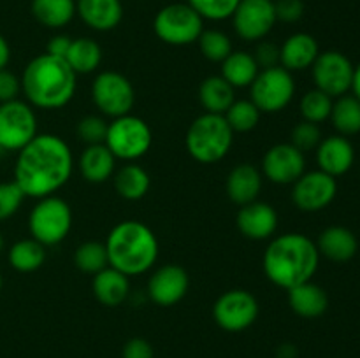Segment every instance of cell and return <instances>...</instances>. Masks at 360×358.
<instances>
[{
    "mask_svg": "<svg viewBox=\"0 0 360 358\" xmlns=\"http://www.w3.org/2000/svg\"><path fill=\"white\" fill-rule=\"evenodd\" d=\"M262 190V175L259 168L250 164H241L231 171L227 178L229 199L239 206L255 202Z\"/></svg>",
    "mask_w": 360,
    "mask_h": 358,
    "instance_id": "7402d4cb",
    "label": "cell"
},
{
    "mask_svg": "<svg viewBox=\"0 0 360 358\" xmlns=\"http://www.w3.org/2000/svg\"><path fill=\"white\" fill-rule=\"evenodd\" d=\"M116 192L127 200H139L148 193L151 186V179L143 167L136 164H129L118 171L115 178Z\"/></svg>",
    "mask_w": 360,
    "mask_h": 358,
    "instance_id": "4dcf8cb0",
    "label": "cell"
},
{
    "mask_svg": "<svg viewBox=\"0 0 360 358\" xmlns=\"http://www.w3.org/2000/svg\"><path fill=\"white\" fill-rule=\"evenodd\" d=\"M333 98L329 95H326L320 90H311L301 98V114L304 118V121L309 123H319L326 121L327 118H330V112H333Z\"/></svg>",
    "mask_w": 360,
    "mask_h": 358,
    "instance_id": "d590c367",
    "label": "cell"
},
{
    "mask_svg": "<svg viewBox=\"0 0 360 358\" xmlns=\"http://www.w3.org/2000/svg\"><path fill=\"white\" fill-rule=\"evenodd\" d=\"M44 246L35 239H23L11 246L9 263L18 272H34L44 263Z\"/></svg>",
    "mask_w": 360,
    "mask_h": 358,
    "instance_id": "1f68e13d",
    "label": "cell"
},
{
    "mask_svg": "<svg viewBox=\"0 0 360 358\" xmlns=\"http://www.w3.org/2000/svg\"><path fill=\"white\" fill-rule=\"evenodd\" d=\"M320 255L333 262L343 263L348 262L355 256L359 248L357 237L347 227H329L320 234L319 242H316Z\"/></svg>",
    "mask_w": 360,
    "mask_h": 358,
    "instance_id": "603a6c76",
    "label": "cell"
},
{
    "mask_svg": "<svg viewBox=\"0 0 360 358\" xmlns=\"http://www.w3.org/2000/svg\"><path fill=\"white\" fill-rule=\"evenodd\" d=\"M334 128L340 135H355L360 132V100L354 95L338 97L330 112Z\"/></svg>",
    "mask_w": 360,
    "mask_h": 358,
    "instance_id": "d6a6232c",
    "label": "cell"
},
{
    "mask_svg": "<svg viewBox=\"0 0 360 358\" xmlns=\"http://www.w3.org/2000/svg\"><path fill=\"white\" fill-rule=\"evenodd\" d=\"M241 0H186L202 20L221 21L232 18Z\"/></svg>",
    "mask_w": 360,
    "mask_h": 358,
    "instance_id": "74e56055",
    "label": "cell"
},
{
    "mask_svg": "<svg viewBox=\"0 0 360 358\" xmlns=\"http://www.w3.org/2000/svg\"><path fill=\"white\" fill-rule=\"evenodd\" d=\"M65 62L76 74H90L101 65L102 49L94 39L79 37L72 39L69 53L65 56Z\"/></svg>",
    "mask_w": 360,
    "mask_h": 358,
    "instance_id": "f546056e",
    "label": "cell"
},
{
    "mask_svg": "<svg viewBox=\"0 0 360 358\" xmlns=\"http://www.w3.org/2000/svg\"><path fill=\"white\" fill-rule=\"evenodd\" d=\"M25 193L16 183H0V221L9 220L20 209Z\"/></svg>",
    "mask_w": 360,
    "mask_h": 358,
    "instance_id": "60d3db41",
    "label": "cell"
},
{
    "mask_svg": "<svg viewBox=\"0 0 360 358\" xmlns=\"http://www.w3.org/2000/svg\"><path fill=\"white\" fill-rule=\"evenodd\" d=\"M74 263L79 270L86 274H97L102 269L109 265L108 251H105V244L95 241L83 242L77 246L76 253H74Z\"/></svg>",
    "mask_w": 360,
    "mask_h": 358,
    "instance_id": "836d02e7",
    "label": "cell"
},
{
    "mask_svg": "<svg viewBox=\"0 0 360 358\" xmlns=\"http://www.w3.org/2000/svg\"><path fill=\"white\" fill-rule=\"evenodd\" d=\"M355 160V151L345 135H330L322 139L316 147V164L320 171L338 178L347 174Z\"/></svg>",
    "mask_w": 360,
    "mask_h": 358,
    "instance_id": "d6986e66",
    "label": "cell"
},
{
    "mask_svg": "<svg viewBox=\"0 0 360 358\" xmlns=\"http://www.w3.org/2000/svg\"><path fill=\"white\" fill-rule=\"evenodd\" d=\"M319 55L320 49L316 39L304 32H299L290 35L280 48V63L288 72H297L311 67Z\"/></svg>",
    "mask_w": 360,
    "mask_h": 358,
    "instance_id": "44dd1931",
    "label": "cell"
},
{
    "mask_svg": "<svg viewBox=\"0 0 360 358\" xmlns=\"http://www.w3.org/2000/svg\"><path fill=\"white\" fill-rule=\"evenodd\" d=\"M70 44H72V39L69 35L58 34L49 39L48 44H46V53L51 56H58V58H65L70 49Z\"/></svg>",
    "mask_w": 360,
    "mask_h": 358,
    "instance_id": "bcb514c9",
    "label": "cell"
},
{
    "mask_svg": "<svg viewBox=\"0 0 360 358\" xmlns=\"http://www.w3.org/2000/svg\"><path fill=\"white\" fill-rule=\"evenodd\" d=\"M21 91V79L7 69L0 70V104L16 100Z\"/></svg>",
    "mask_w": 360,
    "mask_h": 358,
    "instance_id": "ee69618b",
    "label": "cell"
},
{
    "mask_svg": "<svg viewBox=\"0 0 360 358\" xmlns=\"http://www.w3.org/2000/svg\"><path fill=\"white\" fill-rule=\"evenodd\" d=\"M157 37L171 46H188L199 41L204 20L188 4H169L162 7L153 21Z\"/></svg>",
    "mask_w": 360,
    "mask_h": 358,
    "instance_id": "ba28073f",
    "label": "cell"
},
{
    "mask_svg": "<svg viewBox=\"0 0 360 358\" xmlns=\"http://www.w3.org/2000/svg\"><path fill=\"white\" fill-rule=\"evenodd\" d=\"M76 76L65 58L39 55L25 67L21 90L32 105L39 109H60L76 93Z\"/></svg>",
    "mask_w": 360,
    "mask_h": 358,
    "instance_id": "3957f363",
    "label": "cell"
},
{
    "mask_svg": "<svg viewBox=\"0 0 360 358\" xmlns=\"http://www.w3.org/2000/svg\"><path fill=\"white\" fill-rule=\"evenodd\" d=\"M252 102L260 112H280L292 102L295 81L283 67H271L257 74L252 83Z\"/></svg>",
    "mask_w": 360,
    "mask_h": 358,
    "instance_id": "9c48e42d",
    "label": "cell"
},
{
    "mask_svg": "<svg viewBox=\"0 0 360 358\" xmlns=\"http://www.w3.org/2000/svg\"><path fill=\"white\" fill-rule=\"evenodd\" d=\"M234 140V130L224 114H206L193 119L186 132V151L200 164H217L227 157Z\"/></svg>",
    "mask_w": 360,
    "mask_h": 358,
    "instance_id": "5b68a950",
    "label": "cell"
},
{
    "mask_svg": "<svg viewBox=\"0 0 360 358\" xmlns=\"http://www.w3.org/2000/svg\"><path fill=\"white\" fill-rule=\"evenodd\" d=\"M319 262V248L311 239L302 234H283L267 246L264 253V272L271 283L290 290L311 281Z\"/></svg>",
    "mask_w": 360,
    "mask_h": 358,
    "instance_id": "7a4b0ae2",
    "label": "cell"
},
{
    "mask_svg": "<svg viewBox=\"0 0 360 358\" xmlns=\"http://www.w3.org/2000/svg\"><path fill=\"white\" fill-rule=\"evenodd\" d=\"M276 21L273 0H241L232 14L236 34L246 42L264 41Z\"/></svg>",
    "mask_w": 360,
    "mask_h": 358,
    "instance_id": "5bb4252c",
    "label": "cell"
},
{
    "mask_svg": "<svg viewBox=\"0 0 360 358\" xmlns=\"http://www.w3.org/2000/svg\"><path fill=\"white\" fill-rule=\"evenodd\" d=\"M72 227V213L69 204L60 197L39 199L28 216L32 239L42 246H56L67 237Z\"/></svg>",
    "mask_w": 360,
    "mask_h": 358,
    "instance_id": "8992f818",
    "label": "cell"
},
{
    "mask_svg": "<svg viewBox=\"0 0 360 358\" xmlns=\"http://www.w3.org/2000/svg\"><path fill=\"white\" fill-rule=\"evenodd\" d=\"M259 316L257 298L246 290H229L213 305V318L227 332H241L252 326Z\"/></svg>",
    "mask_w": 360,
    "mask_h": 358,
    "instance_id": "4fadbf2b",
    "label": "cell"
},
{
    "mask_svg": "<svg viewBox=\"0 0 360 358\" xmlns=\"http://www.w3.org/2000/svg\"><path fill=\"white\" fill-rule=\"evenodd\" d=\"M9 60H11V48L9 44H7L6 39H4V35H0V70L6 69Z\"/></svg>",
    "mask_w": 360,
    "mask_h": 358,
    "instance_id": "7dc6e473",
    "label": "cell"
},
{
    "mask_svg": "<svg viewBox=\"0 0 360 358\" xmlns=\"http://www.w3.org/2000/svg\"><path fill=\"white\" fill-rule=\"evenodd\" d=\"M288 304L302 318H319L329 307V297L322 286L306 281L288 290Z\"/></svg>",
    "mask_w": 360,
    "mask_h": 358,
    "instance_id": "cb8c5ba5",
    "label": "cell"
},
{
    "mask_svg": "<svg viewBox=\"0 0 360 358\" xmlns=\"http://www.w3.org/2000/svg\"><path fill=\"white\" fill-rule=\"evenodd\" d=\"M260 114L255 104L252 100H236L225 112V119L231 125L234 132H250L255 128L260 121Z\"/></svg>",
    "mask_w": 360,
    "mask_h": 358,
    "instance_id": "e575fe53",
    "label": "cell"
},
{
    "mask_svg": "<svg viewBox=\"0 0 360 358\" xmlns=\"http://www.w3.org/2000/svg\"><path fill=\"white\" fill-rule=\"evenodd\" d=\"M116 158L105 144H91L79 158V168L88 183H104L115 172Z\"/></svg>",
    "mask_w": 360,
    "mask_h": 358,
    "instance_id": "484cf974",
    "label": "cell"
},
{
    "mask_svg": "<svg viewBox=\"0 0 360 358\" xmlns=\"http://www.w3.org/2000/svg\"><path fill=\"white\" fill-rule=\"evenodd\" d=\"M72 168L69 144L53 133H37L23 150L18 151L14 183L25 197L44 199L69 181Z\"/></svg>",
    "mask_w": 360,
    "mask_h": 358,
    "instance_id": "6da1fadb",
    "label": "cell"
},
{
    "mask_svg": "<svg viewBox=\"0 0 360 358\" xmlns=\"http://www.w3.org/2000/svg\"><path fill=\"white\" fill-rule=\"evenodd\" d=\"M76 13L86 27L97 32H109L123 18L122 0H77Z\"/></svg>",
    "mask_w": 360,
    "mask_h": 358,
    "instance_id": "ffe728a7",
    "label": "cell"
},
{
    "mask_svg": "<svg viewBox=\"0 0 360 358\" xmlns=\"http://www.w3.org/2000/svg\"><path fill=\"white\" fill-rule=\"evenodd\" d=\"M338 193L336 178L319 171L304 172L292 190L295 207L304 213H316L329 206Z\"/></svg>",
    "mask_w": 360,
    "mask_h": 358,
    "instance_id": "9a60e30c",
    "label": "cell"
},
{
    "mask_svg": "<svg viewBox=\"0 0 360 358\" xmlns=\"http://www.w3.org/2000/svg\"><path fill=\"white\" fill-rule=\"evenodd\" d=\"M109 267L125 276H139L158 258V241L148 225L127 220L116 225L105 241Z\"/></svg>",
    "mask_w": 360,
    "mask_h": 358,
    "instance_id": "277c9868",
    "label": "cell"
},
{
    "mask_svg": "<svg viewBox=\"0 0 360 358\" xmlns=\"http://www.w3.org/2000/svg\"><path fill=\"white\" fill-rule=\"evenodd\" d=\"M257 74H259V65L253 55L246 51H232L221 62V77L234 88L252 86Z\"/></svg>",
    "mask_w": 360,
    "mask_h": 358,
    "instance_id": "83f0119b",
    "label": "cell"
},
{
    "mask_svg": "<svg viewBox=\"0 0 360 358\" xmlns=\"http://www.w3.org/2000/svg\"><path fill=\"white\" fill-rule=\"evenodd\" d=\"M238 228L252 241L269 239L278 228V214L273 206L266 202H250L238 213Z\"/></svg>",
    "mask_w": 360,
    "mask_h": 358,
    "instance_id": "ac0fdd59",
    "label": "cell"
},
{
    "mask_svg": "<svg viewBox=\"0 0 360 358\" xmlns=\"http://www.w3.org/2000/svg\"><path fill=\"white\" fill-rule=\"evenodd\" d=\"M91 288H94L95 298H97L102 305L116 307V305H120L127 297H129V276H125V274L120 272V270L112 269V267H105L101 272L95 274Z\"/></svg>",
    "mask_w": 360,
    "mask_h": 358,
    "instance_id": "d4e9b609",
    "label": "cell"
},
{
    "mask_svg": "<svg viewBox=\"0 0 360 358\" xmlns=\"http://www.w3.org/2000/svg\"><path fill=\"white\" fill-rule=\"evenodd\" d=\"M123 358H153V347L146 339L134 337L123 346Z\"/></svg>",
    "mask_w": 360,
    "mask_h": 358,
    "instance_id": "f6af8a7d",
    "label": "cell"
},
{
    "mask_svg": "<svg viewBox=\"0 0 360 358\" xmlns=\"http://www.w3.org/2000/svg\"><path fill=\"white\" fill-rule=\"evenodd\" d=\"M320 142H322V132H320L319 125H315V123L301 121L292 130L290 144L297 147L299 151H302V153L316 150Z\"/></svg>",
    "mask_w": 360,
    "mask_h": 358,
    "instance_id": "f35d334b",
    "label": "cell"
},
{
    "mask_svg": "<svg viewBox=\"0 0 360 358\" xmlns=\"http://www.w3.org/2000/svg\"><path fill=\"white\" fill-rule=\"evenodd\" d=\"M264 175L276 185H294L306 172V158L302 151L290 142L271 147L262 160Z\"/></svg>",
    "mask_w": 360,
    "mask_h": 358,
    "instance_id": "2e32d148",
    "label": "cell"
},
{
    "mask_svg": "<svg viewBox=\"0 0 360 358\" xmlns=\"http://www.w3.org/2000/svg\"><path fill=\"white\" fill-rule=\"evenodd\" d=\"M253 58H255L259 69L260 67H262V69L278 67V63H280V48H278L276 44H273V42L262 41L257 46Z\"/></svg>",
    "mask_w": 360,
    "mask_h": 358,
    "instance_id": "7bdbcfd3",
    "label": "cell"
},
{
    "mask_svg": "<svg viewBox=\"0 0 360 358\" xmlns=\"http://www.w3.org/2000/svg\"><path fill=\"white\" fill-rule=\"evenodd\" d=\"M2 284H4V281H2V276H0V291H2Z\"/></svg>",
    "mask_w": 360,
    "mask_h": 358,
    "instance_id": "f907efd6",
    "label": "cell"
},
{
    "mask_svg": "<svg viewBox=\"0 0 360 358\" xmlns=\"http://www.w3.org/2000/svg\"><path fill=\"white\" fill-rule=\"evenodd\" d=\"M352 90H354V97L360 100V63L354 70V81H352Z\"/></svg>",
    "mask_w": 360,
    "mask_h": 358,
    "instance_id": "c3c4849f",
    "label": "cell"
},
{
    "mask_svg": "<svg viewBox=\"0 0 360 358\" xmlns=\"http://www.w3.org/2000/svg\"><path fill=\"white\" fill-rule=\"evenodd\" d=\"M199 48L204 58L210 62H224L232 53V42L221 30H202L199 37Z\"/></svg>",
    "mask_w": 360,
    "mask_h": 358,
    "instance_id": "8d00e7d4",
    "label": "cell"
},
{
    "mask_svg": "<svg viewBox=\"0 0 360 358\" xmlns=\"http://www.w3.org/2000/svg\"><path fill=\"white\" fill-rule=\"evenodd\" d=\"M313 81L316 90L323 91L330 98L343 97L352 90L354 81V63L341 51H323L313 63Z\"/></svg>",
    "mask_w": 360,
    "mask_h": 358,
    "instance_id": "7c38bea8",
    "label": "cell"
},
{
    "mask_svg": "<svg viewBox=\"0 0 360 358\" xmlns=\"http://www.w3.org/2000/svg\"><path fill=\"white\" fill-rule=\"evenodd\" d=\"M188 274L179 265H164L155 270L148 283V293L155 304L171 307L178 304L188 291Z\"/></svg>",
    "mask_w": 360,
    "mask_h": 358,
    "instance_id": "e0dca14e",
    "label": "cell"
},
{
    "mask_svg": "<svg viewBox=\"0 0 360 358\" xmlns=\"http://www.w3.org/2000/svg\"><path fill=\"white\" fill-rule=\"evenodd\" d=\"M151 140L153 137L150 125L137 116L125 114L109 123L104 144L115 158L132 161L150 151Z\"/></svg>",
    "mask_w": 360,
    "mask_h": 358,
    "instance_id": "52a82bcc",
    "label": "cell"
},
{
    "mask_svg": "<svg viewBox=\"0 0 360 358\" xmlns=\"http://www.w3.org/2000/svg\"><path fill=\"white\" fill-rule=\"evenodd\" d=\"M108 123L101 116H84L77 123V137L88 146L91 144H104L105 135H108Z\"/></svg>",
    "mask_w": 360,
    "mask_h": 358,
    "instance_id": "ab89813d",
    "label": "cell"
},
{
    "mask_svg": "<svg viewBox=\"0 0 360 358\" xmlns=\"http://www.w3.org/2000/svg\"><path fill=\"white\" fill-rule=\"evenodd\" d=\"M32 14L48 28H62L76 16V0H32Z\"/></svg>",
    "mask_w": 360,
    "mask_h": 358,
    "instance_id": "f1b7e54d",
    "label": "cell"
},
{
    "mask_svg": "<svg viewBox=\"0 0 360 358\" xmlns=\"http://www.w3.org/2000/svg\"><path fill=\"white\" fill-rule=\"evenodd\" d=\"M273 2H274V0H273Z\"/></svg>",
    "mask_w": 360,
    "mask_h": 358,
    "instance_id": "816d5d0a",
    "label": "cell"
},
{
    "mask_svg": "<svg viewBox=\"0 0 360 358\" xmlns=\"http://www.w3.org/2000/svg\"><path fill=\"white\" fill-rule=\"evenodd\" d=\"M2 249H4V237L2 234H0V253H2Z\"/></svg>",
    "mask_w": 360,
    "mask_h": 358,
    "instance_id": "681fc988",
    "label": "cell"
},
{
    "mask_svg": "<svg viewBox=\"0 0 360 358\" xmlns=\"http://www.w3.org/2000/svg\"><path fill=\"white\" fill-rule=\"evenodd\" d=\"M276 20L283 23H295L304 14V2L302 0H274Z\"/></svg>",
    "mask_w": 360,
    "mask_h": 358,
    "instance_id": "b9f144b4",
    "label": "cell"
},
{
    "mask_svg": "<svg viewBox=\"0 0 360 358\" xmlns=\"http://www.w3.org/2000/svg\"><path fill=\"white\" fill-rule=\"evenodd\" d=\"M234 86L227 83L221 76H210L202 81L199 88V98L206 112L225 114L227 109L236 102Z\"/></svg>",
    "mask_w": 360,
    "mask_h": 358,
    "instance_id": "4316f807",
    "label": "cell"
},
{
    "mask_svg": "<svg viewBox=\"0 0 360 358\" xmlns=\"http://www.w3.org/2000/svg\"><path fill=\"white\" fill-rule=\"evenodd\" d=\"M37 135L34 109L21 100L0 104V150L20 151Z\"/></svg>",
    "mask_w": 360,
    "mask_h": 358,
    "instance_id": "8fae6325",
    "label": "cell"
},
{
    "mask_svg": "<svg viewBox=\"0 0 360 358\" xmlns=\"http://www.w3.org/2000/svg\"><path fill=\"white\" fill-rule=\"evenodd\" d=\"M91 97L98 111L112 119L130 114L136 102L132 83L115 70H105L95 77L91 84Z\"/></svg>",
    "mask_w": 360,
    "mask_h": 358,
    "instance_id": "30bf717a",
    "label": "cell"
}]
</instances>
